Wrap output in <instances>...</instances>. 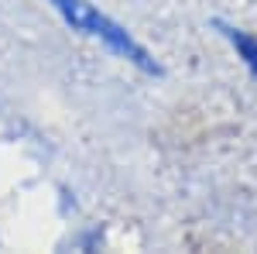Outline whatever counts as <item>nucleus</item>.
<instances>
[{"label": "nucleus", "mask_w": 257, "mask_h": 254, "mask_svg": "<svg viewBox=\"0 0 257 254\" xmlns=\"http://www.w3.org/2000/svg\"><path fill=\"white\" fill-rule=\"evenodd\" d=\"M213 28H219V35L237 48V55L247 62V69L257 76V38L254 35H247V31H240V28H230L226 21H213Z\"/></svg>", "instance_id": "obj_2"}, {"label": "nucleus", "mask_w": 257, "mask_h": 254, "mask_svg": "<svg viewBox=\"0 0 257 254\" xmlns=\"http://www.w3.org/2000/svg\"><path fill=\"white\" fill-rule=\"evenodd\" d=\"M48 4H52L62 18L76 28V31H82V35H89V38L103 41L113 55L134 62L138 69L151 72V76H158V72H161V65L151 59V52H148V48H144L127 28H120L113 18H106L96 4H89V0H48Z\"/></svg>", "instance_id": "obj_1"}]
</instances>
